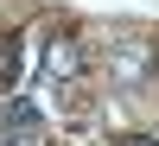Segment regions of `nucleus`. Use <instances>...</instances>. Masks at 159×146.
Returning <instances> with one entry per match:
<instances>
[{"instance_id":"f03ea898","label":"nucleus","mask_w":159,"mask_h":146,"mask_svg":"<svg viewBox=\"0 0 159 146\" xmlns=\"http://www.w3.org/2000/svg\"><path fill=\"white\" fill-rule=\"evenodd\" d=\"M0 121H7V134H19V127H45V114H38V102H25V95H13L7 108H0Z\"/></svg>"},{"instance_id":"20e7f679","label":"nucleus","mask_w":159,"mask_h":146,"mask_svg":"<svg viewBox=\"0 0 159 146\" xmlns=\"http://www.w3.org/2000/svg\"><path fill=\"white\" fill-rule=\"evenodd\" d=\"M0 146H51V134H45V127H19V134H7Z\"/></svg>"},{"instance_id":"f257e3e1","label":"nucleus","mask_w":159,"mask_h":146,"mask_svg":"<svg viewBox=\"0 0 159 146\" xmlns=\"http://www.w3.org/2000/svg\"><path fill=\"white\" fill-rule=\"evenodd\" d=\"M76 70H83V45H76V32H57L51 51H45V76L51 83H70Z\"/></svg>"},{"instance_id":"7ed1b4c3","label":"nucleus","mask_w":159,"mask_h":146,"mask_svg":"<svg viewBox=\"0 0 159 146\" xmlns=\"http://www.w3.org/2000/svg\"><path fill=\"white\" fill-rule=\"evenodd\" d=\"M19 38H7V51H0V89H13V83H19Z\"/></svg>"},{"instance_id":"39448f33","label":"nucleus","mask_w":159,"mask_h":146,"mask_svg":"<svg viewBox=\"0 0 159 146\" xmlns=\"http://www.w3.org/2000/svg\"><path fill=\"white\" fill-rule=\"evenodd\" d=\"M115 146H159V140H153V134H121Z\"/></svg>"}]
</instances>
